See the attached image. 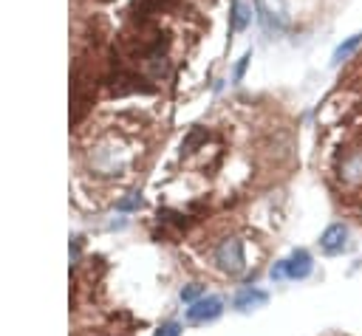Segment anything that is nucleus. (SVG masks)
I'll use <instances>...</instances> for the list:
<instances>
[{"label": "nucleus", "instance_id": "11", "mask_svg": "<svg viewBox=\"0 0 362 336\" xmlns=\"http://www.w3.org/2000/svg\"><path fill=\"white\" fill-rule=\"evenodd\" d=\"M249 60H252V54H244V57H240V62L235 65V74H232V80H235V82H240V77H244V71H247Z\"/></svg>", "mask_w": 362, "mask_h": 336}, {"label": "nucleus", "instance_id": "6", "mask_svg": "<svg viewBox=\"0 0 362 336\" xmlns=\"http://www.w3.org/2000/svg\"><path fill=\"white\" fill-rule=\"evenodd\" d=\"M269 302V294L267 291H258V288H240L232 300V308L235 311H252V308H260Z\"/></svg>", "mask_w": 362, "mask_h": 336}, {"label": "nucleus", "instance_id": "1", "mask_svg": "<svg viewBox=\"0 0 362 336\" xmlns=\"http://www.w3.org/2000/svg\"><path fill=\"white\" fill-rule=\"evenodd\" d=\"M255 9H258V20L263 23L267 32H286L289 23H292L286 0H255Z\"/></svg>", "mask_w": 362, "mask_h": 336}, {"label": "nucleus", "instance_id": "12", "mask_svg": "<svg viewBox=\"0 0 362 336\" xmlns=\"http://www.w3.org/2000/svg\"><path fill=\"white\" fill-rule=\"evenodd\" d=\"M179 333H181V328H179L176 322H167V325H164V328H161L156 336H179Z\"/></svg>", "mask_w": 362, "mask_h": 336}, {"label": "nucleus", "instance_id": "13", "mask_svg": "<svg viewBox=\"0 0 362 336\" xmlns=\"http://www.w3.org/2000/svg\"><path fill=\"white\" fill-rule=\"evenodd\" d=\"M283 277H286V260H280L278 266L272 269V280H283Z\"/></svg>", "mask_w": 362, "mask_h": 336}, {"label": "nucleus", "instance_id": "7", "mask_svg": "<svg viewBox=\"0 0 362 336\" xmlns=\"http://www.w3.org/2000/svg\"><path fill=\"white\" fill-rule=\"evenodd\" d=\"M340 176L346 184H362V150H351L343 164H340Z\"/></svg>", "mask_w": 362, "mask_h": 336}, {"label": "nucleus", "instance_id": "8", "mask_svg": "<svg viewBox=\"0 0 362 336\" xmlns=\"http://www.w3.org/2000/svg\"><path fill=\"white\" fill-rule=\"evenodd\" d=\"M252 20V9L244 3V0H232V17H229V26L232 32H244Z\"/></svg>", "mask_w": 362, "mask_h": 336}, {"label": "nucleus", "instance_id": "14", "mask_svg": "<svg viewBox=\"0 0 362 336\" xmlns=\"http://www.w3.org/2000/svg\"><path fill=\"white\" fill-rule=\"evenodd\" d=\"M142 201H139V195H133V198H128V201H122L119 204V209H136Z\"/></svg>", "mask_w": 362, "mask_h": 336}, {"label": "nucleus", "instance_id": "2", "mask_svg": "<svg viewBox=\"0 0 362 336\" xmlns=\"http://www.w3.org/2000/svg\"><path fill=\"white\" fill-rule=\"evenodd\" d=\"M215 263H218L221 272H227V274H240V272H244V246H240V240L227 237L224 243L215 249Z\"/></svg>", "mask_w": 362, "mask_h": 336}, {"label": "nucleus", "instance_id": "10", "mask_svg": "<svg viewBox=\"0 0 362 336\" xmlns=\"http://www.w3.org/2000/svg\"><path fill=\"white\" fill-rule=\"evenodd\" d=\"M201 294H204V285H187V288H181V300L184 302H196Z\"/></svg>", "mask_w": 362, "mask_h": 336}, {"label": "nucleus", "instance_id": "9", "mask_svg": "<svg viewBox=\"0 0 362 336\" xmlns=\"http://www.w3.org/2000/svg\"><path fill=\"white\" fill-rule=\"evenodd\" d=\"M359 45H362V32H359V34H351L346 43H340V45H337V48H334V57H331V62H334V65H340L343 60H348V57L357 51Z\"/></svg>", "mask_w": 362, "mask_h": 336}, {"label": "nucleus", "instance_id": "4", "mask_svg": "<svg viewBox=\"0 0 362 336\" xmlns=\"http://www.w3.org/2000/svg\"><path fill=\"white\" fill-rule=\"evenodd\" d=\"M348 243V226L346 224H331L323 235H320V249L326 254H340Z\"/></svg>", "mask_w": 362, "mask_h": 336}, {"label": "nucleus", "instance_id": "3", "mask_svg": "<svg viewBox=\"0 0 362 336\" xmlns=\"http://www.w3.org/2000/svg\"><path fill=\"white\" fill-rule=\"evenodd\" d=\"M221 311H224V302L218 297H204L187 308V320L190 322H210V320H218Z\"/></svg>", "mask_w": 362, "mask_h": 336}, {"label": "nucleus", "instance_id": "5", "mask_svg": "<svg viewBox=\"0 0 362 336\" xmlns=\"http://www.w3.org/2000/svg\"><path fill=\"white\" fill-rule=\"evenodd\" d=\"M311 274V254L306 249L292 252V257L286 260V277L289 280H306Z\"/></svg>", "mask_w": 362, "mask_h": 336}]
</instances>
